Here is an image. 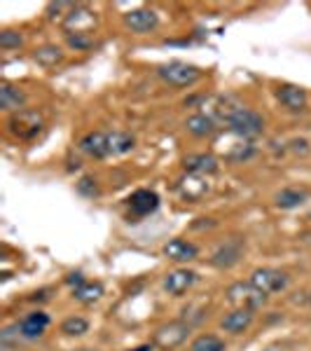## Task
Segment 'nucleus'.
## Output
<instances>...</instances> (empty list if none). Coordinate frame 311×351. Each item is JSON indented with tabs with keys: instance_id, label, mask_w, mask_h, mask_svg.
<instances>
[{
	"instance_id": "nucleus-29",
	"label": "nucleus",
	"mask_w": 311,
	"mask_h": 351,
	"mask_svg": "<svg viewBox=\"0 0 311 351\" xmlns=\"http://www.w3.org/2000/svg\"><path fill=\"white\" fill-rule=\"evenodd\" d=\"M77 190H80L82 195H87V197H96V195H99V188H96V180L94 178H82L80 183H77Z\"/></svg>"
},
{
	"instance_id": "nucleus-3",
	"label": "nucleus",
	"mask_w": 311,
	"mask_h": 351,
	"mask_svg": "<svg viewBox=\"0 0 311 351\" xmlns=\"http://www.w3.org/2000/svg\"><path fill=\"white\" fill-rule=\"evenodd\" d=\"M42 124H45V120H42L40 112L33 110V108H24V110L10 115L8 129H10V134L16 136V138L28 141V138H33V136H38V132L42 129Z\"/></svg>"
},
{
	"instance_id": "nucleus-9",
	"label": "nucleus",
	"mask_w": 311,
	"mask_h": 351,
	"mask_svg": "<svg viewBox=\"0 0 311 351\" xmlns=\"http://www.w3.org/2000/svg\"><path fill=\"white\" fill-rule=\"evenodd\" d=\"M276 99L281 101V106H286L290 112H304L309 108V96L299 84H279L276 87Z\"/></svg>"
},
{
	"instance_id": "nucleus-27",
	"label": "nucleus",
	"mask_w": 311,
	"mask_h": 351,
	"mask_svg": "<svg viewBox=\"0 0 311 351\" xmlns=\"http://www.w3.org/2000/svg\"><path fill=\"white\" fill-rule=\"evenodd\" d=\"M21 43H24L21 33H16V31H3V33H0V47H3V49H16Z\"/></svg>"
},
{
	"instance_id": "nucleus-20",
	"label": "nucleus",
	"mask_w": 311,
	"mask_h": 351,
	"mask_svg": "<svg viewBox=\"0 0 311 351\" xmlns=\"http://www.w3.org/2000/svg\"><path fill=\"white\" fill-rule=\"evenodd\" d=\"M253 155H256V148H253V143H251V141H246V138H239V136H236V143H232V145H227V148H223L225 162H232V164L246 162V160H251Z\"/></svg>"
},
{
	"instance_id": "nucleus-31",
	"label": "nucleus",
	"mask_w": 311,
	"mask_h": 351,
	"mask_svg": "<svg viewBox=\"0 0 311 351\" xmlns=\"http://www.w3.org/2000/svg\"><path fill=\"white\" fill-rule=\"evenodd\" d=\"M66 281H68V284H71L73 288H77V286H82L87 279H84L82 271H75V274H68V279H66Z\"/></svg>"
},
{
	"instance_id": "nucleus-30",
	"label": "nucleus",
	"mask_w": 311,
	"mask_h": 351,
	"mask_svg": "<svg viewBox=\"0 0 311 351\" xmlns=\"http://www.w3.org/2000/svg\"><path fill=\"white\" fill-rule=\"evenodd\" d=\"M288 148H290L293 152H297V155H309V141L304 138H293L290 143H288Z\"/></svg>"
},
{
	"instance_id": "nucleus-25",
	"label": "nucleus",
	"mask_w": 311,
	"mask_h": 351,
	"mask_svg": "<svg viewBox=\"0 0 311 351\" xmlns=\"http://www.w3.org/2000/svg\"><path fill=\"white\" fill-rule=\"evenodd\" d=\"M190 351H225V342L218 335H199L192 339Z\"/></svg>"
},
{
	"instance_id": "nucleus-8",
	"label": "nucleus",
	"mask_w": 311,
	"mask_h": 351,
	"mask_svg": "<svg viewBox=\"0 0 311 351\" xmlns=\"http://www.w3.org/2000/svg\"><path fill=\"white\" fill-rule=\"evenodd\" d=\"M124 26H127L132 33L143 36V33H150V31H155V28L160 26V14H157L155 10H150V8L132 10V12L124 14Z\"/></svg>"
},
{
	"instance_id": "nucleus-19",
	"label": "nucleus",
	"mask_w": 311,
	"mask_h": 351,
	"mask_svg": "<svg viewBox=\"0 0 311 351\" xmlns=\"http://www.w3.org/2000/svg\"><path fill=\"white\" fill-rule=\"evenodd\" d=\"M49 326V316L45 311H31L28 316H24L19 324V332L28 339H36L40 337Z\"/></svg>"
},
{
	"instance_id": "nucleus-21",
	"label": "nucleus",
	"mask_w": 311,
	"mask_h": 351,
	"mask_svg": "<svg viewBox=\"0 0 311 351\" xmlns=\"http://www.w3.org/2000/svg\"><path fill=\"white\" fill-rule=\"evenodd\" d=\"M108 148H110V157H120L127 155L136 148V138L127 132H108Z\"/></svg>"
},
{
	"instance_id": "nucleus-13",
	"label": "nucleus",
	"mask_w": 311,
	"mask_h": 351,
	"mask_svg": "<svg viewBox=\"0 0 311 351\" xmlns=\"http://www.w3.org/2000/svg\"><path fill=\"white\" fill-rule=\"evenodd\" d=\"M195 284H197V274L192 269H173V271H169L166 279H164V288H166V293L173 298L185 295Z\"/></svg>"
},
{
	"instance_id": "nucleus-17",
	"label": "nucleus",
	"mask_w": 311,
	"mask_h": 351,
	"mask_svg": "<svg viewBox=\"0 0 311 351\" xmlns=\"http://www.w3.org/2000/svg\"><path fill=\"white\" fill-rule=\"evenodd\" d=\"M185 129H188L195 138H211V136H216L218 132V122L213 120L211 115H206V112H197V115H190L188 120H185Z\"/></svg>"
},
{
	"instance_id": "nucleus-18",
	"label": "nucleus",
	"mask_w": 311,
	"mask_h": 351,
	"mask_svg": "<svg viewBox=\"0 0 311 351\" xmlns=\"http://www.w3.org/2000/svg\"><path fill=\"white\" fill-rule=\"evenodd\" d=\"M164 256L173 263H190L199 256V248L195 246L192 241H185V239H171L164 246Z\"/></svg>"
},
{
	"instance_id": "nucleus-22",
	"label": "nucleus",
	"mask_w": 311,
	"mask_h": 351,
	"mask_svg": "<svg viewBox=\"0 0 311 351\" xmlns=\"http://www.w3.org/2000/svg\"><path fill=\"white\" fill-rule=\"evenodd\" d=\"M309 199V195L304 190L299 188H284L276 195V206L279 208H286V211H290V208H297L302 206L304 202Z\"/></svg>"
},
{
	"instance_id": "nucleus-23",
	"label": "nucleus",
	"mask_w": 311,
	"mask_h": 351,
	"mask_svg": "<svg viewBox=\"0 0 311 351\" xmlns=\"http://www.w3.org/2000/svg\"><path fill=\"white\" fill-rule=\"evenodd\" d=\"M101 295H103V286H101L99 281H84L82 286L73 288V298H75L77 302H82V304L99 302Z\"/></svg>"
},
{
	"instance_id": "nucleus-6",
	"label": "nucleus",
	"mask_w": 311,
	"mask_h": 351,
	"mask_svg": "<svg viewBox=\"0 0 311 351\" xmlns=\"http://www.w3.org/2000/svg\"><path fill=\"white\" fill-rule=\"evenodd\" d=\"M188 335H190V324H185V321H171V324L157 328L152 344L169 351V349H176L178 344H183Z\"/></svg>"
},
{
	"instance_id": "nucleus-10",
	"label": "nucleus",
	"mask_w": 311,
	"mask_h": 351,
	"mask_svg": "<svg viewBox=\"0 0 311 351\" xmlns=\"http://www.w3.org/2000/svg\"><path fill=\"white\" fill-rule=\"evenodd\" d=\"M84 155L94 157V160H105L110 157V148H108V132H89L84 134L77 143Z\"/></svg>"
},
{
	"instance_id": "nucleus-26",
	"label": "nucleus",
	"mask_w": 311,
	"mask_h": 351,
	"mask_svg": "<svg viewBox=\"0 0 311 351\" xmlns=\"http://www.w3.org/2000/svg\"><path fill=\"white\" fill-rule=\"evenodd\" d=\"M87 330H89V324H87V319H82V316H71V319H66L64 324H61V332H64V335H71V337L84 335Z\"/></svg>"
},
{
	"instance_id": "nucleus-5",
	"label": "nucleus",
	"mask_w": 311,
	"mask_h": 351,
	"mask_svg": "<svg viewBox=\"0 0 311 351\" xmlns=\"http://www.w3.org/2000/svg\"><path fill=\"white\" fill-rule=\"evenodd\" d=\"M66 36H92L96 28V12H92L84 5H75V8L68 12V16L61 21Z\"/></svg>"
},
{
	"instance_id": "nucleus-32",
	"label": "nucleus",
	"mask_w": 311,
	"mask_h": 351,
	"mask_svg": "<svg viewBox=\"0 0 311 351\" xmlns=\"http://www.w3.org/2000/svg\"><path fill=\"white\" fill-rule=\"evenodd\" d=\"M152 347H155V344H143V347H138V349H134V351H152Z\"/></svg>"
},
{
	"instance_id": "nucleus-2",
	"label": "nucleus",
	"mask_w": 311,
	"mask_h": 351,
	"mask_svg": "<svg viewBox=\"0 0 311 351\" xmlns=\"http://www.w3.org/2000/svg\"><path fill=\"white\" fill-rule=\"evenodd\" d=\"M157 75L166 84H171V87H192L195 82L201 80L199 68L185 64V61H169V64H162L157 68Z\"/></svg>"
},
{
	"instance_id": "nucleus-16",
	"label": "nucleus",
	"mask_w": 311,
	"mask_h": 351,
	"mask_svg": "<svg viewBox=\"0 0 311 351\" xmlns=\"http://www.w3.org/2000/svg\"><path fill=\"white\" fill-rule=\"evenodd\" d=\"M26 92L21 87H14L10 82H3L0 84V108L8 110V112H19L24 110L26 106Z\"/></svg>"
},
{
	"instance_id": "nucleus-1",
	"label": "nucleus",
	"mask_w": 311,
	"mask_h": 351,
	"mask_svg": "<svg viewBox=\"0 0 311 351\" xmlns=\"http://www.w3.org/2000/svg\"><path fill=\"white\" fill-rule=\"evenodd\" d=\"M227 129H229V134L239 136V138L253 141V138H260V136H262V132H264V120L258 115L256 110L239 108L227 120Z\"/></svg>"
},
{
	"instance_id": "nucleus-11",
	"label": "nucleus",
	"mask_w": 311,
	"mask_h": 351,
	"mask_svg": "<svg viewBox=\"0 0 311 351\" xmlns=\"http://www.w3.org/2000/svg\"><path fill=\"white\" fill-rule=\"evenodd\" d=\"M160 206V197L152 190H136L132 197H129V211H132L134 218H145L150 213L157 211Z\"/></svg>"
},
{
	"instance_id": "nucleus-33",
	"label": "nucleus",
	"mask_w": 311,
	"mask_h": 351,
	"mask_svg": "<svg viewBox=\"0 0 311 351\" xmlns=\"http://www.w3.org/2000/svg\"><path fill=\"white\" fill-rule=\"evenodd\" d=\"M267 351H276V349H267Z\"/></svg>"
},
{
	"instance_id": "nucleus-15",
	"label": "nucleus",
	"mask_w": 311,
	"mask_h": 351,
	"mask_svg": "<svg viewBox=\"0 0 311 351\" xmlns=\"http://www.w3.org/2000/svg\"><path fill=\"white\" fill-rule=\"evenodd\" d=\"M241 251H244V243H241L239 239L225 241L223 246H220L218 251L211 256V265H216V267H220V269L234 267V265L241 260Z\"/></svg>"
},
{
	"instance_id": "nucleus-7",
	"label": "nucleus",
	"mask_w": 311,
	"mask_h": 351,
	"mask_svg": "<svg viewBox=\"0 0 311 351\" xmlns=\"http://www.w3.org/2000/svg\"><path fill=\"white\" fill-rule=\"evenodd\" d=\"M251 284L260 288L262 293H267V295H271V293H281L288 286V274L274 267H258L251 274Z\"/></svg>"
},
{
	"instance_id": "nucleus-4",
	"label": "nucleus",
	"mask_w": 311,
	"mask_h": 351,
	"mask_svg": "<svg viewBox=\"0 0 311 351\" xmlns=\"http://www.w3.org/2000/svg\"><path fill=\"white\" fill-rule=\"evenodd\" d=\"M267 293H262L260 288H256L248 281V284H244V281H239V284H232L227 288V300L232 304H236V309H260L264 302H267Z\"/></svg>"
},
{
	"instance_id": "nucleus-12",
	"label": "nucleus",
	"mask_w": 311,
	"mask_h": 351,
	"mask_svg": "<svg viewBox=\"0 0 311 351\" xmlns=\"http://www.w3.org/2000/svg\"><path fill=\"white\" fill-rule=\"evenodd\" d=\"M183 169L192 176H211L216 173L220 169L218 157L216 155H208V152H195V155H188L183 160Z\"/></svg>"
},
{
	"instance_id": "nucleus-24",
	"label": "nucleus",
	"mask_w": 311,
	"mask_h": 351,
	"mask_svg": "<svg viewBox=\"0 0 311 351\" xmlns=\"http://www.w3.org/2000/svg\"><path fill=\"white\" fill-rule=\"evenodd\" d=\"M33 59H36L38 64L45 66V68H54L56 64H61V61H64V49L56 47V45H42V47L36 49Z\"/></svg>"
},
{
	"instance_id": "nucleus-14",
	"label": "nucleus",
	"mask_w": 311,
	"mask_h": 351,
	"mask_svg": "<svg viewBox=\"0 0 311 351\" xmlns=\"http://www.w3.org/2000/svg\"><path fill=\"white\" fill-rule=\"evenodd\" d=\"M253 321H256V311L253 309H232L229 314L223 316L220 328L225 332H232V335H241L253 326Z\"/></svg>"
},
{
	"instance_id": "nucleus-28",
	"label": "nucleus",
	"mask_w": 311,
	"mask_h": 351,
	"mask_svg": "<svg viewBox=\"0 0 311 351\" xmlns=\"http://www.w3.org/2000/svg\"><path fill=\"white\" fill-rule=\"evenodd\" d=\"M68 45H71L73 49H77V52H82V49H89L94 45V38L92 36H66Z\"/></svg>"
}]
</instances>
